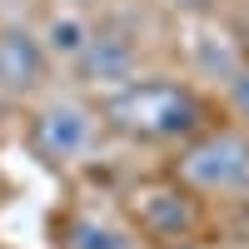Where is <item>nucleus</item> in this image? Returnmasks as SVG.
<instances>
[{"mask_svg": "<svg viewBox=\"0 0 249 249\" xmlns=\"http://www.w3.org/2000/svg\"><path fill=\"white\" fill-rule=\"evenodd\" d=\"M105 120L135 140H179L199 124V105L179 85H164V80L140 85L135 80V85H120L105 100Z\"/></svg>", "mask_w": 249, "mask_h": 249, "instance_id": "1", "label": "nucleus"}, {"mask_svg": "<svg viewBox=\"0 0 249 249\" xmlns=\"http://www.w3.org/2000/svg\"><path fill=\"white\" fill-rule=\"evenodd\" d=\"M179 179L204 195H230L249 184V135L239 130H214L184 144L179 155Z\"/></svg>", "mask_w": 249, "mask_h": 249, "instance_id": "2", "label": "nucleus"}, {"mask_svg": "<svg viewBox=\"0 0 249 249\" xmlns=\"http://www.w3.org/2000/svg\"><path fill=\"white\" fill-rule=\"evenodd\" d=\"M85 144H90V115L80 110L75 100H50V105L35 115V150L50 164L80 160Z\"/></svg>", "mask_w": 249, "mask_h": 249, "instance_id": "3", "label": "nucleus"}, {"mask_svg": "<svg viewBox=\"0 0 249 249\" xmlns=\"http://www.w3.org/2000/svg\"><path fill=\"white\" fill-rule=\"evenodd\" d=\"M135 219H140L144 234H155V239L170 244V239L190 234L195 204L184 199L179 190H170V184H140V190H135Z\"/></svg>", "mask_w": 249, "mask_h": 249, "instance_id": "4", "label": "nucleus"}, {"mask_svg": "<svg viewBox=\"0 0 249 249\" xmlns=\"http://www.w3.org/2000/svg\"><path fill=\"white\" fill-rule=\"evenodd\" d=\"M45 50H40V35L30 30H0V90H30L40 85V75H45Z\"/></svg>", "mask_w": 249, "mask_h": 249, "instance_id": "5", "label": "nucleus"}, {"mask_svg": "<svg viewBox=\"0 0 249 249\" xmlns=\"http://www.w3.org/2000/svg\"><path fill=\"white\" fill-rule=\"evenodd\" d=\"M75 65L85 70V80H95V85H124V80L135 75V45L124 35H90V45L80 50Z\"/></svg>", "mask_w": 249, "mask_h": 249, "instance_id": "6", "label": "nucleus"}, {"mask_svg": "<svg viewBox=\"0 0 249 249\" xmlns=\"http://www.w3.org/2000/svg\"><path fill=\"white\" fill-rule=\"evenodd\" d=\"M90 35H95V30H90L75 10H55V15L45 20V30H40V50L55 55V60H80V50L90 45Z\"/></svg>", "mask_w": 249, "mask_h": 249, "instance_id": "7", "label": "nucleus"}, {"mask_svg": "<svg viewBox=\"0 0 249 249\" xmlns=\"http://www.w3.org/2000/svg\"><path fill=\"white\" fill-rule=\"evenodd\" d=\"M65 249H135L130 234L120 224L100 219V214H75L65 224Z\"/></svg>", "mask_w": 249, "mask_h": 249, "instance_id": "8", "label": "nucleus"}, {"mask_svg": "<svg viewBox=\"0 0 249 249\" xmlns=\"http://www.w3.org/2000/svg\"><path fill=\"white\" fill-rule=\"evenodd\" d=\"M195 60H199L204 75H224V80L239 70V55H234V45H230V35H224V30H199Z\"/></svg>", "mask_w": 249, "mask_h": 249, "instance_id": "9", "label": "nucleus"}, {"mask_svg": "<svg viewBox=\"0 0 249 249\" xmlns=\"http://www.w3.org/2000/svg\"><path fill=\"white\" fill-rule=\"evenodd\" d=\"M230 105H234V115L249 120V65H239V70L230 75Z\"/></svg>", "mask_w": 249, "mask_h": 249, "instance_id": "10", "label": "nucleus"}, {"mask_svg": "<svg viewBox=\"0 0 249 249\" xmlns=\"http://www.w3.org/2000/svg\"><path fill=\"white\" fill-rule=\"evenodd\" d=\"M160 249H195V244H179V239H170V244H160Z\"/></svg>", "mask_w": 249, "mask_h": 249, "instance_id": "11", "label": "nucleus"}]
</instances>
